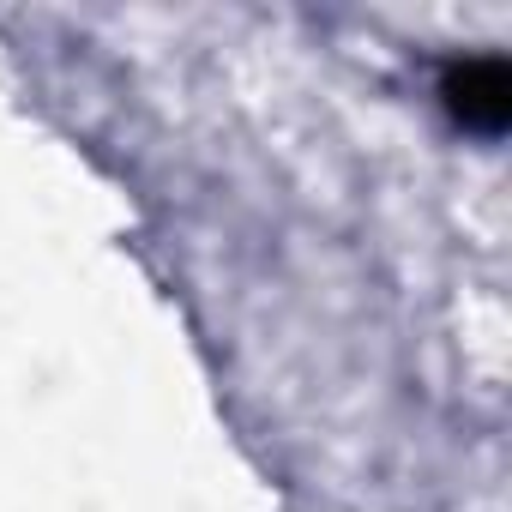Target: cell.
<instances>
[{
	"label": "cell",
	"instance_id": "obj_1",
	"mask_svg": "<svg viewBox=\"0 0 512 512\" xmlns=\"http://www.w3.org/2000/svg\"><path fill=\"white\" fill-rule=\"evenodd\" d=\"M446 97L470 133H500L506 121V67L500 61H458L446 79Z\"/></svg>",
	"mask_w": 512,
	"mask_h": 512
}]
</instances>
